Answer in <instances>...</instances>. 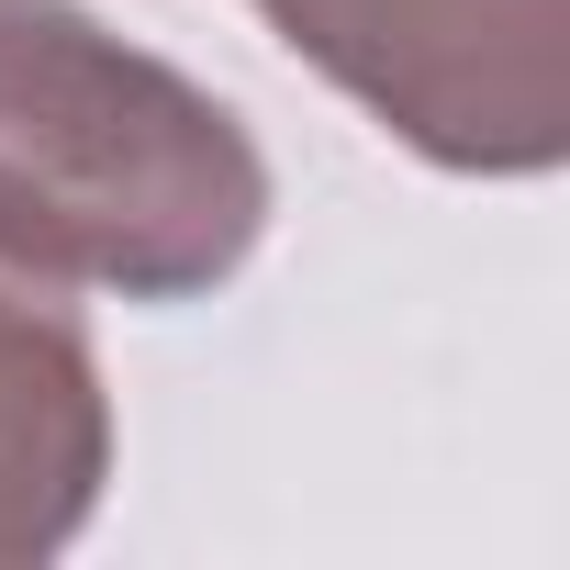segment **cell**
Here are the masks:
<instances>
[{
	"mask_svg": "<svg viewBox=\"0 0 570 570\" xmlns=\"http://www.w3.org/2000/svg\"><path fill=\"white\" fill-rule=\"evenodd\" d=\"M268 235L257 135L79 0H0V257L68 292L202 303Z\"/></svg>",
	"mask_w": 570,
	"mask_h": 570,
	"instance_id": "cell-1",
	"label": "cell"
},
{
	"mask_svg": "<svg viewBox=\"0 0 570 570\" xmlns=\"http://www.w3.org/2000/svg\"><path fill=\"white\" fill-rule=\"evenodd\" d=\"M112 481V392L68 279L0 257V570L57 559Z\"/></svg>",
	"mask_w": 570,
	"mask_h": 570,
	"instance_id": "cell-3",
	"label": "cell"
},
{
	"mask_svg": "<svg viewBox=\"0 0 570 570\" xmlns=\"http://www.w3.org/2000/svg\"><path fill=\"white\" fill-rule=\"evenodd\" d=\"M246 12L448 179H548L570 157V0H246Z\"/></svg>",
	"mask_w": 570,
	"mask_h": 570,
	"instance_id": "cell-2",
	"label": "cell"
}]
</instances>
